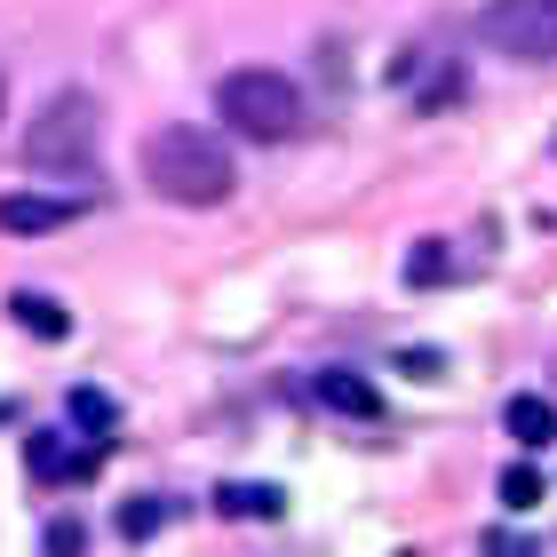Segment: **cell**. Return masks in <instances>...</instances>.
I'll use <instances>...</instances> for the list:
<instances>
[{"label": "cell", "instance_id": "6da1fadb", "mask_svg": "<svg viewBox=\"0 0 557 557\" xmlns=\"http://www.w3.org/2000/svg\"><path fill=\"white\" fill-rule=\"evenodd\" d=\"M144 184L160 199H175V208H223V199L239 191V168H232V151H223V136L175 120V128L144 136Z\"/></svg>", "mask_w": 557, "mask_h": 557}, {"label": "cell", "instance_id": "7a4b0ae2", "mask_svg": "<svg viewBox=\"0 0 557 557\" xmlns=\"http://www.w3.org/2000/svg\"><path fill=\"white\" fill-rule=\"evenodd\" d=\"M96 144H104V112H96V96L88 88H57L33 112V128H24V168H40V175H88L96 168Z\"/></svg>", "mask_w": 557, "mask_h": 557}, {"label": "cell", "instance_id": "3957f363", "mask_svg": "<svg viewBox=\"0 0 557 557\" xmlns=\"http://www.w3.org/2000/svg\"><path fill=\"white\" fill-rule=\"evenodd\" d=\"M215 112H223V128L247 136V144H287V136H302V88L287 81V72H263V64L223 72V81H215Z\"/></svg>", "mask_w": 557, "mask_h": 557}, {"label": "cell", "instance_id": "277c9868", "mask_svg": "<svg viewBox=\"0 0 557 557\" xmlns=\"http://www.w3.org/2000/svg\"><path fill=\"white\" fill-rule=\"evenodd\" d=\"M478 40L518 64H557V0H486L478 9Z\"/></svg>", "mask_w": 557, "mask_h": 557}, {"label": "cell", "instance_id": "5b68a950", "mask_svg": "<svg viewBox=\"0 0 557 557\" xmlns=\"http://www.w3.org/2000/svg\"><path fill=\"white\" fill-rule=\"evenodd\" d=\"M24 470H33L40 486H81V478L104 470V438L72 446V438H57V430H40V438H24Z\"/></svg>", "mask_w": 557, "mask_h": 557}, {"label": "cell", "instance_id": "8992f818", "mask_svg": "<svg viewBox=\"0 0 557 557\" xmlns=\"http://www.w3.org/2000/svg\"><path fill=\"white\" fill-rule=\"evenodd\" d=\"M81 215V199H48V191H0V232L9 239H48Z\"/></svg>", "mask_w": 557, "mask_h": 557}, {"label": "cell", "instance_id": "52a82bcc", "mask_svg": "<svg viewBox=\"0 0 557 557\" xmlns=\"http://www.w3.org/2000/svg\"><path fill=\"white\" fill-rule=\"evenodd\" d=\"M9 319L24 326V335H40V343H64V335H72V311H64L57 295H33V287L9 295Z\"/></svg>", "mask_w": 557, "mask_h": 557}, {"label": "cell", "instance_id": "ba28073f", "mask_svg": "<svg viewBox=\"0 0 557 557\" xmlns=\"http://www.w3.org/2000/svg\"><path fill=\"white\" fill-rule=\"evenodd\" d=\"M502 430H510L518 446H549V438H557V407L525 391V398H510V407H502Z\"/></svg>", "mask_w": 557, "mask_h": 557}, {"label": "cell", "instance_id": "9c48e42d", "mask_svg": "<svg viewBox=\"0 0 557 557\" xmlns=\"http://www.w3.org/2000/svg\"><path fill=\"white\" fill-rule=\"evenodd\" d=\"M319 398H326L335 414H383L374 383H367V374H350V367H326V374H319Z\"/></svg>", "mask_w": 557, "mask_h": 557}, {"label": "cell", "instance_id": "30bf717a", "mask_svg": "<svg viewBox=\"0 0 557 557\" xmlns=\"http://www.w3.org/2000/svg\"><path fill=\"white\" fill-rule=\"evenodd\" d=\"M215 510H223V518H278V510H287V494H278V486H247V478H232V486H215Z\"/></svg>", "mask_w": 557, "mask_h": 557}, {"label": "cell", "instance_id": "8fae6325", "mask_svg": "<svg viewBox=\"0 0 557 557\" xmlns=\"http://www.w3.org/2000/svg\"><path fill=\"white\" fill-rule=\"evenodd\" d=\"M160 502H151V494H136V502H120V534H128V542H151V534H160Z\"/></svg>", "mask_w": 557, "mask_h": 557}, {"label": "cell", "instance_id": "7c38bea8", "mask_svg": "<svg viewBox=\"0 0 557 557\" xmlns=\"http://www.w3.org/2000/svg\"><path fill=\"white\" fill-rule=\"evenodd\" d=\"M502 502H510V510H534V502H542V470L510 462V470H502Z\"/></svg>", "mask_w": 557, "mask_h": 557}, {"label": "cell", "instance_id": "4fadbf2b", "mask_svg": "<svg viewBox=\"0 0 557 557\" xmlns=\"http://www.w3.org/2000/svg\"><path fill=\"white\" fill-rule=\"evenodd\" d=\"M446 271H454V263H446V247H438V239H422L414 256H407V278H414V287H438Z\"/></svg>", "mask_w": 557, "mask_h": 557}, {"label": "cell", "instance_id": "5bb4252c", "mask_svg": "<svg viewBox=\"0 0 557 557\" xmlns=\"http://www.w3.org/2000/svg\"><path fill=\"white\" fill-rule=\"evenodd\" d=\"M72 422L104 438V430H112V398H104V391H72Z\"/></svg>", "mask_w": 557, "mask_h": 557}, {"label": "cell", "instance_id": "9a60e30c", "mask_svg": "<svg viewBox=\"0 0 557 557\" xmlns=\"http://www.w3.org/2000/svg\"><path fill=\"white\" fill-rule=\"evenodd\" d=\"M48 549H88V525L81 518H57V525H48Z\"/></svg>", "mask_w": 557, "mask_h": 557}, {"label": "cell", "instance_id": "2e32d148", "mask_svg": "<svg viewBox=\"0 0 557 557\" xmlns=\"http://www.w3.org/2000/svg\"><path fill=\"white\" fill-rule=\"evenodd\" d=\"M0 120H9V81H0Z\"/></svg>", "mask_w": 557, "mask_h": 557}]
</instances>
